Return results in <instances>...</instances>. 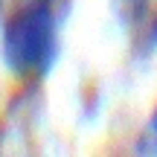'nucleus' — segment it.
I'll use <instances>...</instances> for the list:
<instances>
[{
    "label": "nucleus",
    "instance_id": "obj_3",
    "mask_svg": "<svg viewBox=\"0 0 157 157\" xmlns=\"http://www.w3.org/2000/svg\"><path fill=\"white\" fill-rule=\"evenodd\" d=\"M29 3H38V6H47V9H52V12H56L61 0H29Z\"/></svg>",
    "mask_w": 157,
    "mask_h": 157
},
{
    "label": "nucleus",
    "instance_id": "obj_1",
    "mask_svg": "<svg viewBox=\"0 0 157 157\" xmlns=\"http://www.w3.org/2000/svg\"><path fill=\"white\" fill-rule=\"evenodd\" d=\"M0 56L12 76L38 82L52 70L58 58V21L47 6L29 3L3 26Z\"/></svg>",
    "mask_w": 157,
    "mask_h": 157
},
{
    "label": "nucleus",
    "instance_id": "obj_5",
    "mask_svg": "<svg viewBox=\"0 0 157 157\" xmlns=\"http://www.w3.org/2000/svg\"><path fill=\"white\" fill-rule=\"evenodd\" d=\"M0 9H3V0H0Z\"/></svg>",
    "mask_w": 157,
    "mask_h": 157
},
{
    "label": "nucleus",
    "instance_id": "obj_2",
    "mask_svg": "<svg viewBox=\"0 0 157 157\" xmlns=\"http://www.w3.org/2000/svg\"><path fill=\"white\" fill-rule=\"evenodd\" d=\"M148 3L151 0H113V12H117V17L122 23L134 26L148 15Z\"/></svg>",
    "mask_w": 157,
    "mask_h": 157
},
{
    "label": "nucleus",
    "instance_id": "obj_4",
    "mask_svg": "<svg viewBox=\"0 0 157 157\" xmlns=\"http://www.w3.org/2000/svg\"><path fill=\"white\" fill-rule=\"evenodd\" d=\"M151 131L157 134V111H154V117H151Z\"/></svg>",
    "mask_w": 157,
    "mask_h": 157
}]
</instances>
